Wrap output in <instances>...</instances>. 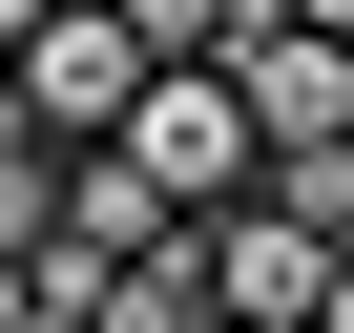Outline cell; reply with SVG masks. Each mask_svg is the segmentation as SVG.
<instances>
[{
	"instance_id": "obj_1",
	"label": "cell",
	"mask_w": 354,
	"mask_h": 333,
	"mask_svg": "<svg viewBox=\"0 0 354 333\" xmlns=\"http://www.w3.org/2000/svg\"><path fill=\"white\" fill-rule=\"evenodd\" d=\"M125 146H146L188 209H250V188H271V104H250V63H146Z\"/></svg>"
},
{
	"instance_id": "obj_2",
	"label": "cell",
	"mask_w": 354,
	"mask_h": 333,
	"mask_svg": "<svg viewBox=\"0 0 354 333\" xmlns=\"http://www.w3.org/2000/svg\"><path fill=\"white\" fill-rule=\"evenodd\" d=\"M146 21H125V0H42V21H21V125L42 146H125V104H146Z\"/></svg>"
},
{
	"instance_id": "obj_3",
	"label": "cell",
	"mask_w": 354,
	"mask_h": 333,
	"mask_svg": "<svg viewBox=\"0 0 354 333\" xmlns=\"http://www.w3.org/2000/svg\"><path fill=\"white\" fill-rule=\"evenodd\" d=\"M333 250H354V229H313L292 188H250V209H209V312H313Z\"/></svg>"
},
{
	"instance_id": "obj_4",
	"label": "cell",
	"mask_w": 354,
	"mask_h": 333,
	"mask_svg": "<svg viewBox=\"0 0 354 333\" xmlns=\"http://www.w3.org/2000/svg\"><path fill=\"white\" fill-rule=\"evenodd\" d=\"M209 209L167 188L146 146H63V250H104V271H146V250H188Z\"/></svg>"
},
{
	"instance_id": "obj_5",
	"label": "cell",
	"mask_w": 354,
	"mask_h": 333,
	"mask_svg": "<svg viewBox=\"0 0 354 333\" xmlns=\"http://www.w3.org/2000/svg\"><path fill=\"white\" fill-rule=\"evenodd\" d=\"M125 21H146V42H167V63H230V42H250V21H271V0H125Z\"/></svg>"
},
{
	"instance_id": "obj_6",
	"label": "cell",
	"mask_w": 354,
	"mask_h": 333,
	"mask_svg": "<svg viewBox=\"0 0 354 333\" xmlns=\"http://www.w3.org/2000/svg\"><path fill=\"white\" fill-rule=\"evenodd\" d=\"M313 333H354V250H333V292H313Z\"/></svg>"
},
{
	"instance_id": "obj_7",
	"label": "cell",
	"mask_w": 354,
	"mask_h": 333,
	"mask_svg": "<svg viewBox=\"0 0 354 333\" xmlns=\"http://www.w3.org/2000/svg\"><path fill=\"white\" fill-rule=\"evenodd\" d=\"M209 333H313V312H209Z\"/></svg>"
},
{
	"instance_id": "obj_8",
	"label": "cell",
	"mask_w": 354,
	"mask_h": 333,
	"mask_svg": "<svg viewBox=\"0 0 354 333\" xmlns=\"http://www.w3.org/2000/svg\"><path fill=\"white\" fill-rule=\"evenodd\" d=\"M271 21H354V0H271Z\"/></svg>"
},
{
	"instance_id": "obj_9",
	"label": "cell",
	"mask_w": 354,
	"mask_h": 333,
	"mask_svg": "<svg viewBox=\"0 0 354 333\" xmlns=\"http://www.w3.org/2000/svg\"><path fill=\"white\" fill-rule=\"evenodd\" d=\"M21 21H42V0H0V42H21Z\"/></svg>"
}]
</instances>
